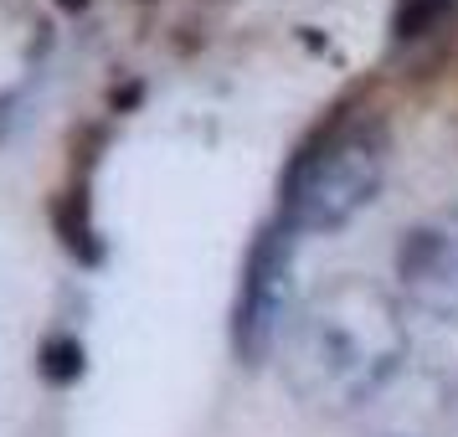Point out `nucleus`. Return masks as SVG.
<instances>
[{
  "label": "nucleus",
  "instance_id": "5",
  "mask_svg": "<svg viewBox=\"0 0 458 437\" xmlns=\"http://www.w3.org/2000/svg\"><path fill=\"white\" fill-rule=\"evenodd\" d=\"M104 149H108V124H88L83 134H72L63 186L52 190V231H57L63 252L78 268H104L108 263V237L93 216V175L104 165Z\"/></svg>",
  "mask_w": 458,
  "mask_h": 437
},
{
  "label": "nucleus",
  "instance_id": "1",
  "mask_svg": "<svg viewBox=\"0 0 458 437\" xmlns=\"http://www.w3.org/2000/svg\"><path fill=\"white\" fill-rule=\"evenodd\" d=\"M407 366L402 298L366 278H335L314 289L284 330L289 391L325 416L371 407Z\"/></svg>",
  "mask_w": 458,
  "mask_h": 437
},
{
  "label": "nucleus",
  "instance_id": "4",
  "mask_svg": "<svg viewBox=\"0 0 458 437\" xmlns=\"http://www.w3.org/2000/svg\"><path fill=\"white\" fill-rule=\"evenodd\" d=\"M396 298L428 319H458V201L428 211L396 237Z\"/></svg>",
  "mask_w": 458,
  "mask_h": 437
},
{
  "label": "nucleus",
  "instance_id": "7",
  "mask_svg": "<svg viewBox=\"0 0 458 437\" xmlns=\"http://www.w3.org/2000/svg\"><path fill=\"white\" fill-rule=\"evenodd\" d=\"M454 11H458V0H392V21H386L392 46L402 52V46H417L428 37H437Z\"/></svg>",
  "mask_w": 458,
  "mask_h": 437
},
{
  "label": "nucleus",
  "instance_id": "3",
  "mask_svg": "<svg viewBox=\"0 0 458 437\" xmlns=\"http://www.w3.org/2000/svg\"><path fill=\"white\" fill-rule=\"evenodd\" d=\"M293 237L284 222H263L252 231L242 268H237V293L227 314V345L237 366H263L289 330V289H293Z\"/></svg>",
  "mask_w": 458,
  "mask_h": 437
},
{
  "label": "nucleus",
  "instance_id": "6",
  "mask_svg": "<svg viewBox=\"0 0 458 437\" xmlns=\"http://www.w3.org/2000/svg\"><path fill=\"white\" fill-rule=\"evenodd\" d=\"M37 375H42V386H52V391L78 386V381L88 375V345H83V334L47 330L42 345H37Z\"/></svg>",
  "mask_w": 458,
  "mask_h": 437
},
{
  "label": "nucleus",
  "instance_id": "2",
  "mask_svg": "<svg viewBox=\"0 0 458 437\" xmlns=\"http://www.w3.org/2000/svg\"><path fill=\"white\" fill-rule=\"evenodd\" d=\"M386 165H392V119L376 104V93L351 88L304 129V139L284 160L273 222H284L293 237L351 227L376 201Z\"/></svg>",
  "mask_w": 458,
  "mask_h": 437
}]
</instances>
